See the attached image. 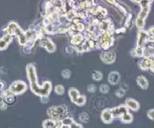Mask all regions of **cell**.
<instances>
[{"label": "cell", "instance_id": "8992f818", "mask_svg": "<svg viewBox=\"0 0 154 128\" xmlns=\"http://www.w3.org/2000/svg\"><path fill=\"white\" fill-rule=\"evenodd\" d=\"M120 80V75L117 72H113L109 75L108 81L111 84H117Z\"/></svg>", "mask_w": 154, "mask_h": 128}, {"label": "cell", "instance_id": "5b68a950", "mask_svg": "<svg viewBox=\"0 0 154 128\" xmlns=\"http://www.w3.org/2000/svg\"><path fill=\"white\" fill-rule=\"evenodd\" d=\"M112 114L114 116H116V117H120V116H122L125 113L127 112V109L126 107L123 106H121L119 107H117L114 109L111 110Z\"/></svg>", "mask_w": 154, "mask_h": 128}, {"label": "cell", "instance_id": "603a6c76", "mask_svg": "<svg viewBox=\"0 0 154 128\" xmlns=\"http://www.w3.org/2000/svg\"><path fill=\"white\" fill-rule=\"evenodd\" d=\"M70 128H82V126L80 125V124H78L73 122V123L70 125Z\"/></svg>", "mask_w": 154, "mask_h": 128}, {"label": "cell", "instance_id": "ac0fdd59", "mask_svg": "<svg viewBox=\"0 0 154 128\" xmlns=\"http://www.w3.org/2000/svg\"><path fill=\"white\" fill-rule=\"evenodd\" d=\"M72 123H73V120L71 118H66L63 121V124L64 125H66V126H70Z\"/></svg>", "mask_w": 154, "mask_h": 128}, {"label": "cell", "instance_id": "e0dca14e", "mask_svg": "<svg viewBox=\"0 0 154 128\" xmlns=\"http://www.w3.org/2000/svg\"><path fill=\"white\" fill-rule=\"evenodd\" d=\"M99 89H100V91L102 93H104V94H106V93H107L109 91V87L107 85H106V84L101 85Z\"/></svg>", "mask_w": 154, "mask_h": 128}, {"label": "cell", "instance_id": "ffe728a7", "mask_svg": "<svg viewBox=\"0 0 154 128\" xmlns=\"http://www.w3.org/2000/svg\"><path fill=\"white\" fill-rule=\"evenodd\" d=\"M116 94H117V96H119V97H122V96H124V94H125V91L122 90V89H119V90L117 91Z\"/></svg>", "mask_w": 154, "mask_h": 128}, {"label": "cell", "instance_id": "277c9868", "mask_svg": "<svg viewBox=\"0 0 154 128\" xmlns=\"http://www.w3.org/2000/svg\"><path fill=\"white\" fill-rule=\"evenodd\" d=\"M113 114L111 110L110 109H106L103 111L102 114V119L104 123H111L113 120Z\"/></svg>", "mask_w": 154, "mask_h": 128}, {"label": "cell", "instance_id": "ba28073f", "mask_svg": "<svg viewBox=\"0 0 154 128\" xmlns=\"http://www.w3.org/2000/svg\"><path fill=\"white\" fill-rule=\"evenodd\" d=\"M137 84L143 89H147L148 87V81L144 76H139L137 78Z\"/></svg>", "mask_w": 154, "mask_h": 128}, {"label": "cell", "instance_id": "8fae6325", "mask_svg": "<svg viewBox=\"0 0 154 128\" xmlns=\"http://www.w3.org/2000/svg\"><path fill=\"white\" fill-rule=\"evenodd\" d=\"M146 37H147V34L145 32H142V33H140V35H139V38H138V47H141L144 45V41L146 39Z\"/></svg>", "mask_w": 154, "mask_h": 128}, {"label": "cell", "instance_id": "5bb4252c", "mask_svg": "<svg viewBox=\"0 0 154 128\" xmlns=\"http://www.w3.org/2000/svg\"><path fill=\"white\" fill-rule=\"evenodd\" d=\"M55 91L57 94L62 95L64 93V87L63 85H57L55 87Z\"/></svg>", "mask_w": 154, "mask_h": 128}, {"label": "cell", "instance_id": "3957f363", "mask_svg": "<svg viewBox=\"0 0 154 128\" xmlns=\"http://www.w3.org/2000/svg\"><path fill=\"white\" fill-rule=\"evenodd\" d=\"M26 89V85L24 82L23 81H17L14 82L11 86V91L12 93L14 94H21L24 92Z\"/></svg>", "mask_w": 154, "mask_h": 128}, {"label": "cell", "instance_id": "4fadbf2b", "mask_svg": "<svg viewBox=\"0 0 154 128\" xmlns=\"http://www.w3.org/2000/svg\"><path fill=\"white\" fill-rule=\"evenodd\" d=\"M85 102H86L85 96H81L78 98V99H77V101H76L75 103H76L77 105H78V106H83V105L85 103Z\"/></svg>", "mask_w": 154, "mask_h": 128}, {"label": "cell", "instance_id": "2e32d148", "mask_svg": "<svg viewBox=\"0 0 154 128\" xmlns=\"http://www.w3.org/2000/svg\"><path fill=\"white\" fill-rule=\"evenodd\" d=\"M93 79L96 81L101 80L102 79V74L100 72H96L93 75Z\"/></svg>", "mask_w": 154, "mask_h": 128}, {"label": "cell", "instance_id": "7a4b0ae2", "mask_svg": "<svg viewBox=\"0 0 154 128\" xmlns=\"http://www.w3.org/2000/svg\"><path fill=\"white\" fill-rule=\"evenodd\" d=\"M66 112V109L63 106H58V107H51L48 109V114L55 120L59 119L61 117H63Z\"/></svg>", "mask_w": 154, "mask_h": 128}, {"label": "cell", "instance_id": "d6986e66", "mask_svg": "<svg viewBox=\"0 0 154 128\" xmlns=\"http://www.w3.org/2000/svg\"><path fill=\"white\" fill-rule=\"evenodd\" d=\"M70 75H71V72H70V71H69V70H64L63 72V76L64 78L69 79V77H70Z\"/></svg>", "mask_w": 154, "mask_h": 128}, {"label": "cell", "instance_id": "9a60e30c", "mask_svg": "<svg viewBox=\"0 0 154 128\" xmlns=\"http://www.w3.org/2000/svg\"><path fill=\"white\" fill-rule=\"evenodd\" d=\"M79 118H80L81 121H82V122H87L88 120H89V115L86 113L84 112V113H81L80 114Z\"/></svg>", "mask_w": 154, "mask_h": 128}, {"label": "cell", "instance_id": "30bf717a", "mask_svg": "<svg viewBox=\"0 0 154 128\" xmlns=\"http://www.w3.org/2000/svg\"><path fill=\"white\" fill-rule=\"evenodd\" d=\"M102 59L105 63H112V61L114 60V54L111 52L104 53L103 54Z\"/></svg>", "mask_w": 154, "mask_h": 128}, {"label": "cell", "instance_id": "7c38bea8", "mask_svg": "<svg viewBox=\"0 0 154 128\" xmlns=\"http://www.w3.org/2000/svg\"><path fill=\"white\" fill-rule=\"evenodd\" d=\"M132 120V116L129 114V113H125L122 116V121L125 123H130Z\"/></svg>", "mask_w": 154, "mask_h": 128}, {"label": "cell", "instance_id": "7402d4cb", "mask_svg": "<svg viewBox=\"0 0 154 128\" xmlns=\"http://www.w3.org/2000/svg\"><path fill=\"white\" fill-rule=\"evenodd\" d=\"M147 115H148L149 118L154 120V109H150V111H148Z\"/></svg>", "mask_w": 154, "mask_h": 128}, {"label": "cell", "instance_id": "9c48e42d", "mask_svg": "<svg viewBox=\"0 0 154 128\" xmlns=\"http://www.w3.org/2000/svg\"><path fill=\"white\" fill-rule=\"evenodd\" d=\"M69 96L71 97L72 102L74 103H76L78 98L80 96H79V92L76 89H74V88H71L69 90Z\"/></svg>", "mask_w": 154, "mask_h": 128}, {"label": "cell", "instance_id": "52a82bcc", "mask_svg": "<svg viewBox=\"0 0 154 128\" xmlns=\"http://www.w3.org/2000/svg\"><path fill=\"white\" fill-rule=\"evenodd\" d=\"M126 106L129 109H132L134 111H137V109H139V104H138V103L136 102L135 100L132 99H126Z\"/></svg>", "mask_w": 154, "mask_h": 128}, {"label": "cell", "instance_id": "44dd1931", "mask_svg": "<svg viewBox=\"0 0 154 128\" xmlns=\"http://www.w3.org/2000/svg\"><path fill=\"white\" fill-rule=\"evenodd\" d=\"M96 87L95 85H93V84H91V85H89V86L88 87V91H89V92L93 93V92L96 91Z\"/></svg>", "mask_w": 154, "mask_h": 128}, {"label": "cell", "instance_id": "6da1fadb", "mask_svg": "<svg viewBox=\"0 0 154 128\" xmlns=\"http://www.w3.org/2000/svg\"><path fill=\"white\" fill-rule=\"evenodd\" d=\"M28 75H29V79L31 81V89L37 95L39 96H47L49 94L51 90V85L50 82H45L44 85L41 87L36 84V75L35 72V69L33 66L31 65L28 66Z\"/></svg>", "mask_w": 154, "mask_h": 128}]
</instances>
